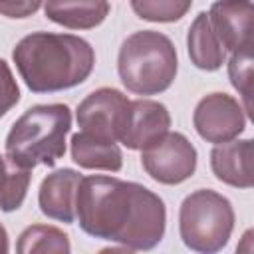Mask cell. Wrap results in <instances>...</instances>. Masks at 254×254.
<instances>
[{
    "label": "cell",
    "instance_id": "ffe728a7",
    "mask_svg": "<svg viewBox=\"0 0 254 254\" xmlns=\"http://www.w3.org/2000/svg\"><path fill=\"white\" fill-rule=\"evenodd\" d=\"M20 101V87L16 83V77L6 64V60L0 58V119Z\"/></svg>",
    "mask_w": 254,
    "mask_h": 254
},
{
    "label": "cell",
    "instance_id": "9a60e30c",
    "mask_svg": "<svg viewBox=\"0 0 254 254\" xmlns=\"http://www.w3.org/2000/svg\"><path fill=\"white\" fill-rule=\"evenodd\" d=\"M71 161L81 169L117 173L123 167V153L115 141H105L79 131L71 135Z\"/></svg>",
    "mask_w": 254,
    "mask_h": 254
},
{
    "label": "cell",
    "instance_id": "ac0fdd59",
    "mask_svg": "<svg viewBox=\"0 0 254 254\" xmlns=\"http://www.w3.org/2000/svg\"><path fill=\"white\" fill-rule=\"evenodd\" d=\"M192 0H131L133 12L147 22H179L190 10Z\"/></svg>",
    "mask_w": 254,
    "mask_h": 254
},
{
    "label": "cell",
    "instance_id": "2e32d148",
    "mask_svg": "<svg viewBox=\"0 0 254 254\" xmlns=\"http://www.w3.org/2000/svg\"><path fill=\"white\" fill-rule=\"evenodd\" d=\"M16 252L18 254H34V252L69 254L71 244H69V236L58 226L32 224L20 232L18 242H16Z\"/></svg>",
    "mask_w": 254,
    "mask_h": 254
},
{
    "label": "cell",
    "instance_id": "6da1fadb",
    "mask_svg": "<svg viewBox=\"0 0 254 254\" xmlns=\"http://www.w3.org/2000/svg\"><path fill=\"white\" fill-rule=\"evenodd\" d=\"M79 228L99 240L121 244L127 252L153 250L167 228L163 198L151 189L117 177H83L75 196Z\"/></svg>",
    "mask_w": 254,
    "mask_h": 254
},
{
    "label": "cell",
    "instance_id": "8992f818",
    "mask_svg": "<svg viewBox=\"0 0 254 254\" xmlns=\"http://www.w3.org/2000/svg\"><path fill=\"white\" fill-rule=\"evenodd\" d=\"M198 153L194 145L179 131H167L163 137L141 149L145 173L161 185H181L196 171Z\"/></svg>",
    "mask_w": 254,
    "mask_h": 254
},
{
    "label": "cell",
    "instance_id": "44dd1931",
    "mask_svg": "<svg viewBox=\"0 0 254 254\" xmlns=\"http://www.w3.org/2000/svg\"><path fill=\"white\" fill-rule=\"evenodd\" d=\"M44 0H0V14L12 20H22L40 10Z\"/></svg>",
    "mask_w": 254,
    "mask_h": 254
},
{
    "label": "cell",
    "instance_id": "30bf717a",
    "mask_svg": "<svg viewBox=\"0 0 254 254\" xmlns=\"http://www.w3.org/2000/svg\"><path fill=\"white\" fill-rule=\"evenodd\" d=\"M83 175L75 169H58L44 177L38 190V204L44 216L64 224L75 222V196Z\"/></svg>",
    "mask_w": 254,
    "mask_h": 254
},
{
    "label": "cell",
    "instance_id": "9c48e42d",
    "mask_svg": "<svg viewBox=\"0 0 254 254\" xmlns=\"http://www.w3.org/2000/svg\"><path fill=\"white\" fill-rule=\"evenodd\" d=\"M171 127V113L167 105L155 99H135L129 105V115L119 143L131 151H141Z\"/></svg>",
    "mask_w": 254,
    "mask_h": 254
},
{
    "label": "cell",
    "instance_id": "e0dca14e",
    "mask_svg": "<svg viewBox=\"0 0 254 254\" xmlns=\"http://www.w3.org/2000/svg\"><path fill=\"white\" fill-rule=\"evenodd\" d=\"M32 181L30 169L12 163L8 157L0 155V210L12 212L24 204L28 187Z\"/></svg>",
    "mask_w": 254,
    "mask_h": 254
},
{
    "label": "cell",
    "instance_id": "7402d4cb",
    "mask_svg": "<svg viewBox=\"0 0 254 254\" xmlns=\"http://www.w3.org/2000/svg\"><path fill=\"white\" fill-rule=\"evenodd\" d=\"M10 250V240H8V232L6 228L0 224V254H6Z\"/></svg>",
    "mask_w": 254,
    "mask_h": 254
},
{
    "label": "cell",
    "instance_id": "8fae6325",
    "mask_svg": "<svg viewBox=\"0 0 254 254\" xmlns=\"http://www.w3.org/2000/svg\"><path fill=\"white\" fill-rule=\"evenodd\" d=\"M206 14L226 52H238L252 44V0H216Z\"/></svg>",
    "mask_w": 254,
    "mask_h": 254
},
{
    "label": "cell",
    "instance_id": "ba28073f",
    "mask_svg": "<svg viewBox=\"0 0 254 254\" xmlns=\"http://www.w3.org/2000/svg\"><path fill=\"white\" fill-rule=\"evenodd\" d=\"M192 125L198 137L206 143H226L246 129V111L236 97L212 91L196 103L192 111Z\"/></svg>",
    "mask_w": 254,
    "mask_h": 254
},
{
    "label": "cell",
    "instance_id": "4fadbf2b",
    "mask_svg": "<svg viewBox=\"0 0 254 254\" xmlns=\"http://www.w3.org/2000/svg\"><path fill=\"white\" fill-rule=\"evenodd\" d=\"M187 50L190 64L202 71H216L226 64V50L216 36L208 14L198 12L187 34Z\"/></svg>",
    "mask_w": 254,
    "mask_h": 254
},
{
    "label": "cell",
    "instance_id": "7a4b0ae2",
    "mask_svg": "<svg viewBox=\"0 0 254 254\" xmlns=\"http://www.w3.org/2000/svg\"><path fill=\"white\" fill-rule=\"evenodd\" d=\"M12 60L30 91L56 93L81 85L91 75L95 52L73 34L32 32L16 44Z\"/></svg>",
    "mask_w": 254,
    "mask_h": 254
},
{
    "label": "cell",
    "instance_id": "7c38bea8",
    "mask_svg": "<svg viewBox=\"0 0 254 254\" xmlns=\"http://www.w3.org/2000/svg\"><path fill=\"white\" fill-rule=\"evenodd\" d=\"M214 177L234 189H252V139H232L214 145L210 151Z\"/></svg>",
    "mask_w": 254,
    "mask_h": 254
},
{
    "label": "cell",
    "instance_id": "d6986e66",
    "mask_svg": "<svg viewBox=\"0 0 254 254\" xmlns=\"http://www.w3.org/2000/svg\"><path fill=\"white\" fill-rule=\"evenodd\" d=\"M228 77L232 87L240 93L244 101V111L250 113V95H252V44L244 46L238 52H232L228 62Z\"/></svg>",
    "mask_w": 254,
    "mask_h": 254
},
{
    "label": "cell",
    "instance_id": "5b68a950",
    "mask_svg": "<svg viewBox=\"0 0 254 254\" xmlns=\"http://www.w3.org/2000/svg\"><path fill=\"white\" fill-rule=\"evenodd\" d=\"M232 202L212 190L198 189L187 194L179 208V234L187 248L200 254L220 252L234 230Z\"/></svg>",
    "mask_w": 254,
    "mask_h": 254
},
{
    "label": "cell",
    "instance_id": "277c9868",
    "mask_svg": "<svg viewBox=\"0 0 254 254\" xmlns=\"http://www.w3.org/2000/svg\"><path fill=\"white\" fill-rule=\"evenodd\" d=\"M177 71V48L169 36L155 30H139L123 40L117 54V73L127 91L159 95L173 85Z\"/></svg>",
    "mask_w": 254,
    "mask_h": 254
},
{
    "label": "cell",
    "instance_id": "3957f363",
    "mask_svg": "<svg viewBox=\"0 0 254 254\" xmlns=\"http://www.w3.org/2000/svg\"><path fill=\"white\" fill-rule=\"evenodd\" d=\"M71 129V109L65 103H40L26 109L6 135V157L24 167H54L65 155V137Z\"/></svg>",
    "mask_w": 254,
    "mask_h": 254
},
{
    "label": "cell",
    "instance_id": "5bb4252c",
    "mask_svg": "<svg viewBox=\"0 0 254 254\" xmlns=\"http://www.w3.org/2000/svg\"><path fill=\"white\" fill-rule=\"evenodd\" d=\"M44 14L69 30H91L109 16L107 0H44Z\"/></svg>",
    "mask_w": 254,
    "mask_h": 254
},
{
    "label": "cell",
    "instance_id": "52a82bcc",
    "mask_svg": "<svg viewBox=\"0 0 254 254\" xmlns=\"http://www.w3.org/2000/svg\"><path fill=\"white\" fill-rule=\"evenodd\" d=\"M129 105L131 101L123 91L115 87H99L85 95L77 105V127L87 135L117 143L127 123Z\"/></svg>",
    "mask_w": 254,
    "mask_h": 254
}]
</instances>
